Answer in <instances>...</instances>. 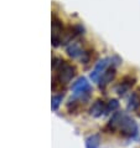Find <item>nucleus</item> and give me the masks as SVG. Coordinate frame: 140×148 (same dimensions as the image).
<instances>
[{
	"instance_id": "obj_1",
	"label": "nucleus",
	"mask_w": 140,
	"mask_h": 148,
	"mask_svg": "<svg viewBox=\"0 0 140 148\" xmlns=\"http://www.w3.org/2000/svg\"><path fill=\"white\" fill-rule=\"evenodd\" d=\"M103 131L107 133H119L122 137L133 139L139 133L138 123L124 112H114Z\"/></svg>"
},
{
	"instance_id": "obj_2",
	"label": "nucleus",
	"mask_w": 140,
	"mask_h": 148,
	"mask_svg": "<svg viewBox=\"0 0 140 148\" xmlns=\"http://www.w3.org/2000/svg\"><path fill=\"white\" fill-rule=\"evenodd\" d=\"M72 92H73V98L84 102L89 98L90 92H92V87H90L89 82L87 81L86 77H80L72 85Z\"/></svg>"
},
{
	"instance_id": "obj_3",
	"label": "nucleus",
	"mask_w": 140,
	"mask_h": 148,
	"mask_svg": "<svg viewBox=\"0 0 140 148\" xmlns=\"http://www.w3.org/2000/svg\"><path fill=\"white\" fill-rule=\"evenodd\" d=\"M110 65H112V57H107V59H103L101 61H98L94 70L90 72V80L98 84L101 76L107 71V69H108Z\"/></svg>"
},
{
	"instance_id": "obj_4",
	"label": "nucleus",
	"mask_w": 140,
	"mask_h": 148,
	"mask_svg": "<svg viewBox=\"0 0 140 148\" xmlns=\"http://www.w3.org/2000/svg\"><path fill=\"white\" fill-rule=\"evenodd\" d=\"M135 82H137V79H135L134 76H131V75L124 76L120 80V82L115 86V92H117L119 96H124L129 90H131V87L135 85Z\"/></svg>"
},
{
	"instance_id": "obj_5",
	"label": "nucleus",
	"mask_w": 140,
	"mask_h": 148,
	"mask_svg": "<svg viewBox=\"0 0 140 148\" xmlns=\"http://www.w3.org/2000/svg\"><path fill=\"white\" fill-rule=\"evenodd\" d=\"M115 73H117V67L113 66V65H110V66L107 69V71L101 76L99 81H98V86H99L101 90H104L107 86L114 80Z\"/></svg>"
},
{
	"instance_id": "obj_6",
	"label": "nucleus",
	"mask_w": 140,
	"mask_h": 148,
	"mask_svg": "<svg viewBox=\"0 0 140 148\" xmlns=\"http://www.w3.org/2000/svg\"><path fill=\"white\" fill-rule=\"evenodd\" d=\"M89 114L94 118L107 114V102H104L103 100H97L96 102H93V105L89 108Z\"/></svg>"
},
{
	"instance_id": "obj_7",
	"label": "nucleus",
	"mask_w": 140,
	"mask_h": 148,
	"mask_svg": "<svg viewBox=\"0 0 140 148\" xmlns=\"http://www.w3.org/2000/svg\"><path fill=\"white\" fill-rule=\"evenodd\" d=\"M67 54L71 56V57H73V59H80L81 60V57L83 56V54H84V51H86V49H83L81 46L78 42H71L67 46Z\"/></svg>"
},
{
	"instance_id": "obj_8",
	"label": "nucleus",
	"mask_w": 140,
	"mask_h": 148,
	"mask_svg": "<svg viewBox=\"0 0 140 148\" xmlns=\"http://www.w3.org/2000/svg\"><path fill=\"white\" fill-rule=\"evenodd\" d=\"M126 108H128V111H139V108H140V88L135 90V91L130 95Z\"/></svg>"
},
{
	"instance_id": "obj_9",
	"label": "nucleus",
	"mask_w": 140,
	"mask_h": 148,
	"mask_svg": "<svg viewBox=\"0 0 140 148\" xmlns=\"http://www.w3.org/2000/svg\"><path fill=\"white\" fill-rule=\"evenodd\" d=\"M101 137L99 134H92L86 138V148H99Z\"/></svg>"
},
{
	"instance_id": "obj_10",
	"label": "nucleus",
	"mask_w": 140,
	"mask_h": 148,
	"mask_svg": "<svg viewBox=\"0 0 140 148\" xmlns=\"http://www.w3.org/2000/svg\"><path fill=\"white\" fill-rule=\"evenodd\" d=\"M119 108V102L118 100H115V98H112V100H109L107 102V114L110 113V112H114V111H117Z\"/></svg>"
},
{
	"instance_id": "obj_11",
	"label": "nucleus",
	"mask_w": 140,
	"mask_h": 148,
	"mask_svg": "<svg viewBox=\"0 0 140 148\" xmlns=\"http://www.w3.org/2000/svg\"><path fill=\"white\" fill-rule=\"evenodd\" d=\"M62 98H63V93L62 95H55V96L52 97V110H57L58 108V106L61 105V102H62Z\"/></svg>"
},
{
	"instance_id": "obj_12",
	"label": "nucleus",
	"mask_w": 140,
	"mask_h": 148,
	"mask_svg": "<svg viewBox=\"0 0 140 148\" xmlns=\"http://www.w3.org/2000/svg\"><path fill=\"white\" fill-rule=\"evenodd\" d=\"M138 114H139V116H140V108H139V111H138Z\"/></svg>"
}]
</instances>
